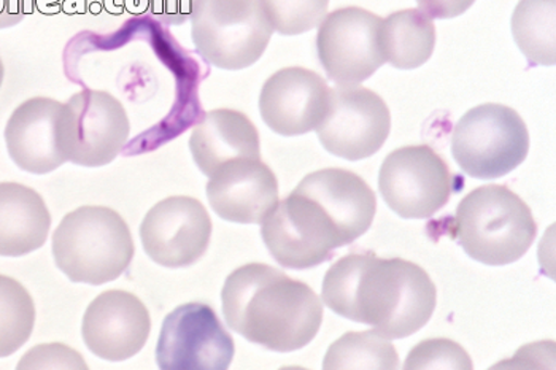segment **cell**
Wrapping results in <instances>:
<instances>
[{
    "instance_id": "25",
    "label": "cell",
    "mask_w": 556,
    "mask_h": 370,
    "mask_svg": "<svg viewBox=\"0 0 556 370\" xmlns=\"http://www.w3.org/2000/svg\"><path fill=\"white\" fill-rule=\"evenodd\" d=\"M267 22L281 36H300L320 26L329 0H257Z\"/></svg>"
},
{
    "instance_id": "13",
    "label": "cell",
    "mask_w": 556,
    "mask_h": 370,
    "mask_svg": "<svg viewBox=\"0 0 556 370\" xmlns=\"http://www.w3.org/2000/svg\"><path fill=\"white\" fill-rule=\"evenodd\" d=\"M211 239V215L201 201L190 196L157 202L140 225L147 255L167 269L193 266L207 252Z\"/></svg>"
},
{
    "instance_id": "14",
    "label": "cell",
    "mask_w": 556,
    "mask_h": 370,
    "mask_svg": "<svg viewBox=\"0 0 556 370\" xmlns=\"http://www.w3.org/2000/svg\"><path fill=\"white\" fill-rule=\"evenodd\" d=\"M151 331L147 305L123 290L99 294L86 308L81 335L92 355L105 361L132 358L146 347Z\"/></svg>"
},
{
    "instance_id": "19",
    "label": "cell",
    "mask_w": 556,
    "mask_h": 370,
    "mask_svg": "<svg viewBox=\"0 0 556 370\" xmlns=\"http://www.w3.org/2000/svg\"><path fill=\"white\" fill-rule=\"evenodd\" d=\"M190 150L199 170L211 177L229 161L239 157L261 160L260 132L242 112L216 109L205 113L194 126Z\"/></svg>"
},
{
    "instance_id": "22",
    "label": "cell",
    "mask_w": 556,
    "mask_h": 370,
    "mask_svg": "<svg viewBox=\"0 0 556 370\" xmlns=\"http://www.w3.org/2000/svg\"><path fill=\"white\" fill-rule=\"evenodd\" d=\"M556 0H520L513 15L515 42L533 66H555Z\"/></svg>"
},
{
    "instance_id": "2",
    "label": "cell",
    "mask_w": 556,
    "mask_h": 370,
    "mask_svg": "<svg viewBox=\"0 0 556 370\" xmlns=\"http://www.w3.org/2000/svg\"><path fill=\"white\" fill-rule=\"evenodd\" d=\"M222 303L228 327L270 352L304 348L323 323L317 293L267 264H245L229 273Z\"/></svg>"
},
{
    "instance_id": "24",
    "label": "cell",
    "mask_w": 556,
    "mask_h": 370,
    "mask_svg": "<svg viewBox=\"0 0 556 370\" xmlns=\"http://www.w3.org/2000/svg\"><path fill=\"white\" fill-rule=\"evenodd\" d=\"M36 305L18 280L0 273V358H9L29 341Z\"/></svg>"
},
{
    "instance_id": "23",
    "label": "cell",
    "mask_w": 556,
    "mask_h": 370,
    "mask_svg": "<svg viewBox=\"0 0 556 370\" xmlns=\"http://www.w3.org/2000/svg\"><path fill=\"white\" fill-rule=\"evenodd\" d=\"M400 356L391 339L374 331L349 332L326 353L323 369H397Z\"/></svg>"
},
{
    "instance_id": "12",
    "label": "cell",
    "mask_w": 556,
    "mask_h": 370,
    "mask_svg": "<svg viewBox=\"0 0 556 370\" xmlns=\"http://www.w3.org/2000/svg\"><path fill=\"white\" fill-rule=\"evenodd\" d=\"M235 353V341L214 308L191 303L175 308L164 320L156 362L167 370H225L231 366Z\"/></svg>"
},
{
    "instance_id": "8",
    "label": "cell",
    "mask_w": 556,
    "mask_h": 370,
    "mask_svg": "<svg viewBox=\"0 0 556 370\" xmlns=\"http://www.w3.org/2000/svg\"><path fill=\"white\" fill-rule=\"evenodd\" d=\"M261 235L273 258L294 270L320 266L336 248L346 245L320 202L298 188L264 218Z\"/></svg>"
},
{
    "instance_id": "28",
    "label": "cell",
    "mask_w": 556,
    "mask_h": 370,
    "mask_svg": "<svg viewBox=\"0 0 556 370\" xmlns=\"http://www.w3.org/2000/svg\"><path fill=\"white\" fill-rule=\"evenodd\" d=\"M142 9L157 22L181 26L190 22L199 0H137Z\"/></svg>"
},
{
    "instance_id": "11",
    "label": "cell",
    "mask_w": 556,
    "mask_h": 370,
    "mask_svg": "<svg viewBox=\"0 0 556 370\" xmlns=\"http://www.w3.org/2000/svg\"><path fill=\"white\" fill-rule=\"evenodd\" d=\"M382 18L359 7L329 13L317 34L318 58L329 80L353 87L386 64L380 48Z\"/></svg>"
},
{
    "instance_id": "3",
    "label": "cell",
    "mask_w": 556,
    "mask_h": 370,
    "mask_svg": "<svg viewBox=\"0 0 556 370\" xmlns=\"http://www.w3.org/2000/svg\"><path fill=\"white\" fill-rule=\"evenodd\" d=\"M51 250L58 269L71 282L92 286L119 279L136 255L128 222L101 205H85L65 215Z\"/></svg>"
},
{
    "instance_id": "20",
    "label": "cell",
    "mask_w": 556,
    "mask_h": 370,
    "mask_svg": "<svg viewBox=\"0 0 556 370\" xmlns=\"http://www.w3.org/2000/svg\"><path fill=\"white\" fill-rule=\"evenodd\" d=\"M50 229V210L36 190L0 183V256L20 258L42 248Z\"/></svg>"
},
{
    "instance_id": "4",
    "label": "cell",
    "mask_w": 556,
    "mask_h": 370,
    "mask_svg": "<svg viewBox=\"0 0 556 370\" xmlns=\"http://www.w3.org/2000/svg\"><path fill=\"white\" fill-rule=\"evenodd\" d=\"M456 239L473 261L507 266L533 246L538 225L527 202L503 184L471 191L456 208Z\"/></svg>"
},
{
    "instance_id": "16",
    "label": "cell",
    "mask_w": 556,
    "mask_h": 370,
    "mask_svg": "<svg viewBox=\"0 0 556 370\" xmlns=\"http://www.w3.org/2000/svg\"><path fill=\"white\" fill-rule=\"evenodd\" d=\"M208 178V202L226 221L261 225L280 201L276 174L261 160L229 161Z\"/></svg>"
},
{
    "instance_id": "27",
    "label": "cell",
    "mask_w": 556,
    "mask_h": 370,
    "mask_svg": "<svg viewBox=\"0 0 556 370\" xmlns=\"http://www.w3.org/2000/svg\"><path fill=\"white\" fill-rule=\"evenodd\" d=\"M18 369H88L80 353L63 344H45L23 356Z\"/></svg>"
},
{
    "instance_id": "18",
    "label": "cell",
    "mask_w": 556,
    "mask_h": 370,
    "mask_svg": "<svg viewBox=\"0 0 556 370\" xmlns=\"http://www.w3.org/2000/svg\"><path fill=\"white\" fill-rule=\"evenodd\" d=\"M296 188L320 202L346 245L369 231L376 217L377 199L359 175L343 169H321L305 175Z\"/></svg>"
},
{
    "instance_id": "9",
    "label": "cell",
    "mask_w": 556,
    "mask_h": 370,
    "mask_svg": "<svg viewBox=\"0 0 556 370\" xmlns=\"http://www.w3.org/2000/svg\"><path fill=\"white\" fill-rule=\"evenodd\" d=\"M455 180L431 146L394 150L383 161L379 190L388 207L406 219L431 218L452 196Z\"/></svg>"
},
{
    "instance_id": "5",
    "label": "cell",
    "mask_w": 556,
    "mask_h": 370,
    "mask_svg": "<svg viewBox=\"0 0 556 370\" xmlns=\"http://www.w3.org/2000/svg\"><path fill=\"white\" fill-rule=\"evenodd\" d=\"M273 34L257 0H199L191 16V39L199 56L225 71L257 63Z\"/></svg>"
},
{
    "instance_id": "21",
    "label": "cell",
    "mask_w": 556,
    "mask_h": 370,
    "mask_svg": "<svg viewBox=\"0 0 556 370\" xmlns=\"http://www.w3.org/2000/svg\"><path fill=\"white\" fill-rule=\"evenodd\" d=\"M435 26L420 9L401 10L382 20L380 48L391 66L410 71L427 64L434 53Z\"/></svg>"
},
{
    "instance_id": "17",
    "label": "cell",
    "mask_w": 556,
    "mask_h": 370,
    "mask_svg": "<svg viewBox=\"0 0 556 370\" xmlns=\"http://www.w3.org/2000/svg\"><path fill=\"white\" fill-rule=\"evenodd\" d=\"M63 104L56 99L33 98L22 102L7 122L5 145L13 163L34 175L60 169L67 161L58 143V118Z\"/></svg>"
},
{
    "instance_id": "30",
    "label": "cell",
    "mask_w": 556,
    "mask_h": 370,
    "mask_svg": "<svg viewBox=\"0 0 556 370\" xmlns=\"http://www.w3.org/2000/svg\"><path fill=\"white\" fill-rule=\"evenodd\" d=\"M36 0H0V29L16 26L33 13Z\"/></svg>"
},
{
    "instance_id": "1",
    "label": "cell",
    "mask_w": 556,
    "mask_h": 370,
    "mask_svg": "<svg viewBox=\"0 0 556 370\" xmlns=\"http://www.w3.org/2000/svg\"><path fill=\"white\" fill-rule=\"evenodd\" d=\"M321 296L346 320L372 327L387 339H406L431 320L438 291L418 264L350 253L326 272Z\"/></svg>"
},
{
    "instance_id": "29",
    "label": "cell",
    "mask_w": 556,
    "mask_h": 370,
    "mask_svg": "<svg viewBox=\"0 0 556 370\" xmlns=\"http://www.w3.org/2000/svg\"><path fill=\"white\" fill-rule=\"evenodd\" d=\"M421 12L432 20H450L468 12L476 0H417Z\"/></svg>"
},
{
    "instance_id": "31",
    "label": "cell",
    "mask_w": 556,
    "mask_h": 370,
    "mask_svg": "<svg viewBox=\"0 0 556 370\" xmlns=\"http://www.w3.org/2000/svg\"><path fill=\"white\" fill-rule=\"evenodd\" d=\"M3 77H5V67H3L2 58H0V88H2Z\"/></svg>"
},
{
    "instance_id": "26",
    "label": "cell",
    "mask_w": 556,
    "mask_h": 370,
    "mask_svg": "<svg viewBox=\"0 0 556 370\" xmlns=\"http://www.w3.org/2000/svg\"><path fill=\"white\" fill-rule=\"evenodd\" d=\"M468 352L450 339H428L410 349L404 369H472Z\"/></svg>"
},
{
    "instance_id": "7",
    "label": "cell",
    "mask_w": 556,
    "mask_h": 370,
    "mask_svg": "<svg viewBox=\"0 0 556 370\" xmlns=\"http://www.w3.org/2000/svg\"><path fill=\"white\" fill-rule=\"evenodd\" d=\"M129 132L128 113L122 102L94 89L72 95L58 118L61 153L75 166H108L125 149Z\"/></svg>"
},
{
    "instance_id": "6",
    "label": "cell",
    "mask_w": 556,
    "mask_h": 370,
    "mask_svg": "<svg viewBox=\"0 0 556 370\" xmlns=\"http://www.w3.org/2000/svg\"><path fill=\"white\" fill-rule=\"evenodd\" d=\"M530 152V132L514 109L501 104L473 107L456 123L452 153L459 169L493 180L517 169Z\"/></svg>"
},
{
    "instance_id": "15",
    "label": "cell",
    "mask_w": 556,
    "mask_h": 370,
    "mask_svg": "<svg viewBox=\"0 0 556 370\" xmlns=\"http://www.w3.org/2000/svg\"><path fill=\"white\" fill-rule=\"evenodd\" d=\"M328 101V84L317 72L304 67L280 68L261 89V118L280 136H302L318 128Z\"/></svg>"
},
{
    "instance_id": "10",
    "label": "cell",
    "mask_w": 556,
    "mask_h": 370,
    "mask_svg": "<svg viewBox=\"0 0 556 370\" xmlns=\"http://www.w3.org/2000/svg\"><path fill=\"white\" fill-rule=\"evenodd\" d=\"M315 131L334 156L366 160L386 145L391 131L390 109L377 92L359 85L329 88L328 109Z\"/></svg>"
}]
</instances>
